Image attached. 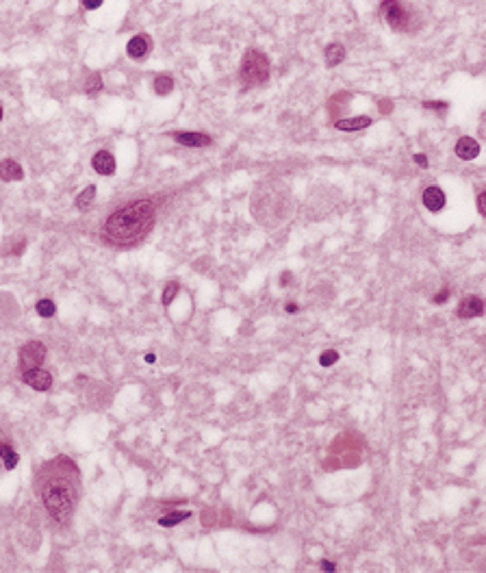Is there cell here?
I'll return each mask as SVG.
<instances>
[{
	"instance_id": "cell-1",
	"label": "cell",
	"mask_w": 486,
	"mask_h": 573,
	"mask_svg": "<svg viewBox=\"0 0 486 573\" xmlns=\"http://www.w3.org/2000/svg\"><path fill=\"white\" fill-rule=\"evenodd\" d=\"M154 226V202L137 200L111 213L104 221L102 237L113 246H133L143 239Z\"/></svg>"
},
{
	"instance_id": "cell-2",
	"label": "cell",
	"mask_w": 486,
	"mask_h": 573,
	"mask_svg": "<svg viewBox=\"0 0 486 573\" xmlns=\"http://www.w3.org/2000/svg\"><path fill=\"white\" fill-rule=\"evenodd\" d=\"M42 502L57 523H65L72 517L76 491L65 475H50L42 487Z\"/></svg>"
},
{
	"instance_id": "cell-3",
	"label": "cell",
	"mask_w": 486,
	"mask_h": 573,
	"mask_svg": "<svg viewBox=\"0 0 486 573\" xmlns=\"http://www.w3.org/2000/svg\"><path fill=\"white\" fill-rule=\"evenodd\" d=\"M241 83L246 87H254L260 85L269 79V59L265 52L256 50V48H250V50L243 54L241 59Z\"/></svg>"
},
{
	"instance_id": "cell-4",
	"label": "cell",
	"mask_w": 486,
	"mask_h": 573,
	"mask_svg": "<svg viewBox=\"0 0 486 573\" xmlns=\"http://www.w3.org/2000/svg\"><path fill=\"white\" fill-rule=\"evenodd\" d=\"M380 11L384 15V20L391 24L395 31H408L410 28V11L406 9V5L402 3H393V0H386V3L380 5Z\"/></svg>"
},
{
	"instance_id": "cell-5",
	"label": "cell",
	"mask_w": 486,
	"mask_h": 573,
	"mask_svg": "<svg viewBox=\"0 0 486 573\" xmlns=\"http://www.w3.org/2000/svg\"><path fill=\"white\" fill-rule=\"evenodd\" d=\"M44 358H46V345L42 341H28L20 349V367H22V372H26V369L42 367Z\"/></svg>"
},
{
	"instance_id": "cell-6",
	"label": "cell",
	"mask_w": 486,
	"mask_h": 573,
	"mask_svg": "<svg viewBox=\"0 0 486 573\" xmlns=\"http://www.w3.org/2000/svg\"><path fill=\"white\" fill-rule=\"evenodd\" d=\"M22 378H24V382L35 391H48L52 386V374L46 372V369H42V367L26 369V372H22Z\"/></svg>"
},
{
	"instance_id": "cell-7",
	"label": "cell",
	"mask_w": 486,
	"mask_h": 573,
	"mask_svg": "<svg viewBox=\"0 0 486 573\" xmlns=\"http://www.w3.org/2000/svg\"><path fill=\"white\" fill-rule=\"evenodd\" d=\"M484 313V300L478 295H469L464 298L458 304V317L462 319H471V317H480Z\"/></svg>"
},
{
	"instance_id": "cell-8",
	"label": "cell",
	"mask_w": 486,
	"mask_h": 573,
	"mask_svg": "<svg viewBox=\"0 0 486 573\" xmlns=\"http://www.w3.org/2000/svg\"><path fill=\"white\" fill-rule=\"evenodd\" d=\"M180 145H187V148H207L211 143V137L204 133H191V131H184V133H174L172 135Z\"/></svg>"
},
{
	"instance_id": "cell-9",
	"label": "cell",
	"mask_w": 486,
	"mask_h": 573,
	"mask_svg": "<svg viewBox=\"0 0 486 573\" xmlns=\"http://www.w3.org/2000/svg\"><path fill=\"white\" fill-rule=\"evenodd\" d=\"M456 157L462 159V161H471L480 154V143L475 141L473 137H460L456 141Z\"/></svg>"
},
{
	"instance_id": "cell-10",
	"label": "cell",
	"mask_w": 486,
	"mask_h": 573,
	"mask_svg": "<svg viewBox=\"0 0 486 573\" xmlns=\"http://www.w3.org/2000/svg\"><path fill=\"white\" fill-rule=\"evenodd\" d=\"M91 165L100 176H111V174L115 172V159H113V154L106 152V150L96 152L94 159H91Z\"/></svg>"
},
{
	"instance_id": "cell-11",
	"label": "cell",
	"mask_w": 486,
	"mask_h": 573,
	"mask_svg": "<svg viewBox=\"0 0 486 573\" xmlns=\"http://www.w3.org/2000/svg\"><path fill=\"white\" fill-rule=\"evenodd\" d=\"M421 200H423V205H425V209L427 211H432V213H436V211H441L443 207H445V193H443V189L441 187H427L425 191H423V196H421Z\"/></svg>"
},
{
	"instance_id": "cell-12",
	"label": "cell",
	"mask_w": 486,
	"mask_h": 573,
	"mask_svg": "<svg viewBox=\"0 0 486 573\" xmlns=\"http://www.w3.org/2000/svg\"><path fill=\"white\" fill-rule=\"evenodd\" d=\"M126 52L130 59H143L150 52V37L148 35H135L133 40L126 44Z\"/></svg>"
},
{
	"instance_id": "cell-13",
	"label": "cell",
	"mask_w": 486,
	"mask_h": 573,
	"mask_svg": "<svg viewBox=\"0 0 486 573\" xmlns=\"http://www.w3.org/2000/svg\"><path fill=\"white\" fill-rule=\"evenodd\" d=\"M0 178L5 182H13V180H22L24 178V172H22V165L13 161V159H5L0 161Z\"/></svg>"
},
{
	"instance_id": "cell-14",
	"label": "cell",
	"mask_w": 486,
	"mask_h": 573,
	"mask_svg": "<svg viewBox=\"0 0 486 573\" xmlns=\"http://www.w3.org/2000/svg\"><path fill=\"white\" fill-rule=\"evenodd\" d=\"M367 126H371V118H367V115H358V118H345V120H337V122H334V128H337V131H345V133L365 131Z\"/></svg>"
},
{
	"instance_id": "cell-15",
	"label": "cell",
	"mask_w": 486,
	"mask_h": 573,
	"mask_svg": "<svg viewBox=\"0 0 486 573\" xmlns=\"http://www.w3.org/2000/svg\"><path fill=\"white\" fill-rule=\"evenodd\" d=\"M0 460H3V467L7 471H11L17 467V463H20V458H17V454L13 452V448L9 445L5 439L0 441Z\"/></svg>"
},
{
	"instance_id": "cell-16",
	"label": "cell",
	"mask_w": 486,
	"mask_h": 573,
	"mask_svg": "<svg viewBox=\"0 0 486 573\" xmlns=\"http://www.w3.org/2000/svg\"><path fill=\"white\" fill-rule=\"evenodd\" d=\"M343 59H345V48H343V44H330V46L326 48V63H328V67L339 65Z\"/></svg>"
},
{
	"instance_id": "cell-17",
	"label": "cell",
	"mask_w": 486,
	"mask_h": 573,
	"mask_svg": "<svg viewBox=\"0 0 486 573\" xmlns=\"http://www.w3.org/2000/svg\"><path fill=\"white\" fill-rule=\"evenodd\" d=\"M172 89H174V79H172V76L159 74L157 79H154V91H157L159 96H167Z\"/></svg>"
},
{
	"instance_id": "cell-18",
	"label": "cell",
	"mask_w": 486,
	"mask_h": 573,
	"mask_svg": "<svg viewBox=\"0 0 486 573\" xmlns=\"http://www.w3.org/2000/svg\"><path fill=\"white\" fill-rule=\"evenodd\" d=\"M189 517H191V512H187V510L172 512V514H167V517H161V519H159V526H163V528H172V526H178L180 521L189 519Z\"/></svg>"
},
{
	"instance_id": "cell-19",
	"label": "cell",
	"mask_w": 486,
	"mask_h": 573,
	"mask_svg": "<svg viewBox=\"0 0 486 573\" xmlns=\"http://www.w3.org/2000/svg\"><path fill=\"white\" fill-rule=\"evenodd\" d=\"M94 196H96V187H94V184H89V187H87V189L81 193V196L76 198V209H79V211H85V209L94 202Z\"/></svg>"
},
{
	"instance_id": "cell-20",
	"label": "cell",
	"mask_w": 486,
	"mask_h": 573,
	"mask_svg": "<svg viewBox=\"0 0 486 573\" xmlns=\"http://www.w3.org/2000/svg\"><path fill=\"white\" fill-rule=\"evenodd\" d=\"M35 310H37V315H40V317H52L57 313V306H54L52 300L44 298V300H40V302L35 304Z\"/></svg>"
},
{
	"instance_id": "cell-21",
	"label": "cell",
	"mask_w": 486,
	"mask_h": 573,
	"mask_svg": "<svg viewBox=\"0 0 486 573\" xmlns=\"http://www.w3.org/2000/svg\"><path fill=\"white\" fill-rule=\"evenodd\" d=\"M178 291H180V285L176 283V280H172V283L165 285V291H163V304H165V306H170V304H172V300L178 295Z\"/></svg>"
},
{
	"instance_id": "cell-22",
	"label": "cell",
	"mask_w": 486,
	"mask_h": 573,
	"mask_svg": "<svg viewBox=\"0 0 486 573\" xmlns=\"http://www.w3.org/2000/svg\"><path fill=\"white\" fill-rule=\"evenodd\" d=\"M339 361V352H334V349H326V352L319 356V365L322 367H330V365H334Z\"/></svg>"
},
{
	"instance_id": "cell-23",
	"label": "cell",
	"mask_w": 486,
	"mask_h": 573,
	"mask_svg": "<svg viewBox=\"0 0 486 573\" xmlns=\"http://www.w3.org/2000/svg\"><path fill=\"white\" fill-rule=\"evenodd\" d=\"M100 87H102L100 74H94V76H91V81H89V85L85 87V91H87V94H96V91H100Z\"/></svg>"
},
{
	"instance_id": "cell-24",
	"label": "cell",
	"mask_w": 486,
	"mask_h": 573,
	"mask_svg": "<svg viewBox=\"0 0 486 573\" xmlns=\"http://www.w3.org/2000/svg\"><path fill=\"white\" fill-rule=\"evenodd\" d=\"M447 102H423V109H434V111H441V113H445L447 111Z\"/></svg>"
},
{
	"instance_id": "cell-25",
	"label": "cell",
	"mask_w": 486,
	"mask_h": 573,
	"mask_svg": "<svg viewBox=\"0 0 486 573\" xmlns=\"http://www.w3.org/2000/svg\"><path fill=\"white\" fill-rule=\"evenodd\" d=\"M447 295H450V289H447V287H443V291H441V293L432 298V302H434V304H443L445 300H447Z\"/></svg>"
},
{
	"instance_id": "cell-26",
	"label": "cell",
	"mask_w": 486,
	"mask_h": 573,
	"mask_svg": "<svg viewBox=\"0 0 486 573\" xmlns=\"http://www.w3.org/2000/svg\"><path fill=\"white\" fill-rule=\"evenodd\" d=\"M484 200H486V193H484V191H480V193H478V211H480V215H482V217L486 215V207H484Z\"/></svg>"
},
{
	"instance_id": "cell-27",
	"label": "cell",
	"mask_w": 486,
	"mask_h": 573,
	"mask_svg": "<svg viewBox=\"0 0 486 573\" xmlns=\"http://www.w3.org/2000/svg\"><path fill=\"white\" fill-rule=\"evenodd\" d=\"M413 161L419 165V168H427V157H425V154H415Z\"/></svg>"
},
{
	"instance_id": "cell-28",
	"label": "cell",
	"mask_w": 486,
	"mask_h": 573,
	"mask_svg": "<svg viewBox=\"0 0 486 573\" xmlns=\"http://www.w3.org/2000/svg\"><path fill=\"white\" fill-rule=\"evenodd\" d=\"M83 7L85 9H98V7H102V0H83Z\"/></svg>"
},
{
	"instance_id": "cell-29",
	"label": "cell",
	"mask_w": 486,
	"mask_h": 573,
	"mask_svg": "<svg viewBox=\"0 0 486 573\" xmlns=\"http://www.w3.org/2000/svg\"><path fill=\"white\" fill-rule=\"evenodd\" d=\"M337 567H334V562H330V560H322V571H334Z\"/></svg>"
},
{
	"instance_id": "cell-30",
	"label": "cell",
	"mask_w": 486,
	"mask_h": 573,
	"mask_svg": "<svg viewBox=\"0 0 486 573\" xmlns=\"http://www.w3.org/2000/svg\"><path fill=\"white\" fill-rule=\"evenodd\" d=\"M285 310H287V313H297V304L295 302H287Z\"/></svg>"
},
{
	"instance_id": "cell-31",
	"label": "cell",
	"mask_w": 486,
	"mask_h": 573,
	"mask_svg": "<svg viewBox=\"0 0 486 573\" xmlns=\"http://www.w3.org/2000/svg\"><path fill=\"white\" fill-rule=\"evenodd\" d=\"M154 361H157V356H154L152 352H148V354H145V363H154Z\"/></svg>"
},
{
	"instance_id": "cell-32",
	"label": "cell",
	"mask_w": 486,
	"mask_h": 573,
	"mask_svg": "<svg viewBox=\"0 0 486 573\" xmlns=\"http://www.w3.org/2000/svg\"><path fill=\"white\" fill-rule=\"evenodd\" d=\"M289 280H291V274L287 271V274H283V285H289Z\"/></svg>"
},
{
	"instance_id": "cell-33",
	"label": "cell",
	"mask_w": 486,
	"mask_h": 573,
	"mask_svg": "<svg viewBox=\"0 0 486 573\" xmlns=\"http://www.w3.org/2000/svg\"><path fill=\"white\" fill-rule=\"evenodd\" d=\"M0 120H3V109H0Z\"/></svg>"
}]
</instances>
